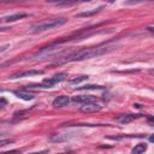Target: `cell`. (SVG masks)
I'll list each match as a JSON object with an SVG mask.
<instances>
[{"label":"cell","instance_id":"cell-18","mask_svg":"<svg viewBox=\"0 0 154 154\" xmlns=\"http://www.w3.org/2000/svg\"><path fill=\"white\" fill-rule=\"evenodd\" d=\"M13 141L12 140H1L0 141V147H4V146H6L7 143H12Z\"/></svg>","mask_w":154,"mask_h":154},{"label":"cell","instance_id":"cell-9","mask_svg":"<svg viewBox=\"0 0 154 154\" xmlns=\"http://www.w3.org/2000/svg\"><path fill=\"white\" fill-rule=\"evenodd\" d=\"M25 17H28V13L19 12V13H14V14H10V16H6V17H2V22L4 23H11V22L19 20L22 18H25Z\"/></svg>","mask_w":154,"mask_h":154},{"label":"cell","instance_id":"cell-17","mask_svg":"<svg viewBox=\"0 0 154 154\" xmlns=\"http://www.w3.org/2000/svg\"><path fill=\"white\" fill-rule=\"evenodd\" d=\"M148 1H152V0H132V1H128L126 4L128 5H136V4H142V2H148Z\"/></svg>","mask_w":154,"mask_h":154},{"label":"cell","instance_id":"cell-11","mask_svg":"<svg viewBox=\"0 0 154 154\" xmlns=\"http://www.w3.org/2000/svg\"><path fill=\"white\" fill-rule=\"evenodd\" d=\"M137 117H140V114H120L119 117L116 118V120L122 124H128V123L132 122L134 119H136Z\"/></svg>","mask_w":154,"mask_h":154},{"label":"cell","instance_id":"cell-21","mask_svg":"<svg viewBox=\"0 0 154 154\" xmlns=\"http://www.w3.org/2000/svg\"><path fill=\"white\" fill-rule=\"evenodd\" d=\"M148 140H149V142H152V143H154V134H153V135H150Z\"/></svg>","mask_w":154,"mask_h":154},{"label":"cell","instance_id":"cell-23","mask_svg":"<svg viewBox=\"0 0 154 154\" xmlns=\"http://www.w3.org/2000/svg\"><path fill=\"white\" fill-rule=\"evenodd\" d=\"M149 73L150 75H154V70H149Z\"/></svg>","mask_w":154,"mask_h":154},{"label":"cell","instance_id":"cell-1","mask_svg":"<svg viewBox=\"0 0 154 154\" xmlns=\"http://www.w3.org/2000/svg\"><path fill=\"white\" fill-rule=\"evenodd\" d=\"M116 48V46L113 45H108V43H102V45H97L95 47H89V48H83L79 49L77 52L70 53L66 57H61L59 59H57L52 65H60L64 63H69V61H81V60H85V59H90L101 54H105L107 52H111Z\"/></svg>","mask_w":154,"mask_h":154},{"label":"cell","instance_id":"cell-19","mask_svg":"<svg viewBox=\"0 0 154 154\" xmlns=\"http://www.w3.org/2000/svg\"><path fill=\"white\" fill-rule=\"evenodd\" d=\"M147 122H148V124L154 126V116H148L147 117Z\"/></svg>","mask_w":154,"mask_h":154},{"label":"cell","instance_id":"cell-20","mask_svg":"<svg viewBox=\"0 0 154 154\" xmlns=\"http://www.w3.org/2000/svg\"><path fill=\"white\" fill-rule=\"evenodd\" d=\"M5 105H6V100H5L4 97H1V101H0V106H1V107H4Z\"/></svg>","mask_w":154,"mask_h":154},{"label":"cell","instance_id":"cell-3","mask_svg":"<svg viewBox=\"0 0 154 154\" xmlns=\"http://www.w3.org/2000/svg\"><path fill=\"white\" fill-rule=\"evenodd\" d=\"M65 78H66V75H65V73H57V75H54V76H52V77H49V78H45V79H43L40 84H37L35 88H52V87H54L57 83L64 81Z\"/></svg>","mask_w":154,"mask_h":154},{"label":"cell","instance_id":"cell-2","mask_svg":"<svg viewBox=\"0 0 154 154\" xmlns=\"http://www.w3.org/2000/svg\"><path fill=\"white\" fill-rule=\"evenodd\" d=\"M66 22H67V19H66V18H63V17L43 19V20H40V22L32 24V25L30 26V32H31V34H40V32L51 30V29H53V28L60 26V25L65 24Z\"/></svg>","mask_w":154,"mask_h":154},{"label":"cell","instance_id":"cell-5","mask_svg":"<svg viewBox=\"0 0 154 154\" xmlns=\"http://www.w3.org/2000/svg\"><path fill=\"white\" fill-rule=\"evenodd\" d=\"M102 108L101 105L96 103V101H91V102H87V103H83L81 107H79V111L82 112H85V113H89V112H97Z\"/></svg>","mask_w":154,"mask_h":154},{"label":"cell","instance_id":"cell-15","mask_svg":"<svg viewBox=\"0 0 154 154\" xmlns=\"http://www.w3.org/2000/svg\"><path fill=\"white\" fill-rule=\"evenodd\" d=\"M147 150V144L146 143H138L132 148V153L134 154H140V153H144Z\"/></svg>","mask_w":154,"mask_h":154},{"label":"cell","instance_id":"cell-6","mask_svg":"<svg viewBox=\"0 0 154 154\" xmlns=\"http://www.w3.org/2000/svg\"><path fill=\"white\" fill-rule=\"evenodd\" d=\"M70 103V99L66 95H59L53 100V107L54 108H61Z\"/></svg>","mask_w":154,"mask_h":154},{"label":"cell","instance_id":"cell-14","mask_svg":"<svg viewBox=\"0 0 154 154\" xmlns=\"http://www.w3.org/2000/svg\"><path fill=\"white\" fill-rule=\"evenodd\" d=\"M78 90H103L105 87L102 85H96V84H88V85H83L77 88Z\"/></svg>","mask_w":154,"mask_h":154},{"label":"cell","instance_id":"cell-12","mask_svg":"<svg viewBox=\"0 0 154 154\" xmlns=\"http://www.w3.org/2000/svg\"><path fill=\"white\" fill-rule=\"evenodd\" d=\"M70 135L69 134H57V135H52L49 137V141L51 142H64V141H67L70 140Z\"/></svg>","mask_w":154,"mask_h":154},{"label":"cell","instance_id":"cell-22","mask_svg":"<svg viewBox=\"0 0 154 154\" xmlns=\"http://www.w3.org/2000/svg\"><path fill=\"white\" fill-rule=\"evenodd\" d=\"M134 106H135V107H137V108H140V107H142V106H141V105H140V103H135V105H134Z\"/></svg>","mask_w":154,"mask_h":154},{"label":"cell","instance_id":"cell-24","mask_svg":"<svg viewBox=\"0 0 154 154\" xmlns=\"http://www.w3.org/2000/svg\"><path fill=\"white\" fill-rule=\"evenodd\" d=\"M113 1H116V0H108V2H113Z\"/></svg>","mask_w":154,"mask_h":154},{"label":"cell","instance_id":"cell-16","mask_svg":"<svg viewBox=\"0 0 154 154\" xmlns=\"http://www.w3.org/2000/svg\"><path fill=\"white\" fill-rule=\"evenodd\" d=\"M85 79H88V76H87V75H83V76H79V77H76V78L71 79L70 82H71V83H79V82L85 81Z\"/></svg>","mask_w":154,"mask_h":154},{"label":"cell","instance_id":"cell-4","mask_svg":"<svg viewBox=\"0 0 154 154\" xmlns=\"http://www.w3.org/2000/svg\"><path fill=\"white\" fill-rule=\"evenodd\" d=\"M36 75H43L42 70H28V71H20L12 73L8 76L10 79H17V78H24V77H30V76H36Z\"/></svg>","mask_w":154,"mask_h":154},{"label":"cell","instance_id":"cell-7","mask_svg":"<svg viewBox=\"0 0 154 154\" xmlns=\"http://www.w3.org/2000/svg\"><path fill=\"white\" fill-rule=\"evenodd\" d=\"M72 101L76 103H87V102H91V101H96V96L93 95H77L72 97Z\"/></svg>","mask_w":154,"mask_h":154},{"label":"cell","instance_id":"cell-8","mask_svg":"<svg viewBox=\"0 0 154 154\" xmlns=\"http://www.w3.org/2000/svg\"><path fill=\"white\" fill-rule=\"evenodd\" d=\"M84 1H90V0H47V4H53V5H59V6H69V5H73L77 2H84Z\"/></svg>","mask_w":154,"mask_h":154},{"label":"cell","instance_id":"cell-13","mask_svg":"<svg viewBox=\"0 0 154 154\" xmlns=\"http://www.w3.org/2000/svg\"><path fill=\"white\" fill-rule=\"evenodd\" d=\"M102 8V6L101 7H99V8H95V10H93V11H87V12H81V13H77V14H75V17L76 18H81V17H89V16H94V14H96L97 12H100V10Z\"/></svg>","mask_w":154,"mask_h":154},{"label":"cell","instance_id":"cell-10","mask_svg":"<svg viewBox=\"0 0 154 154\" xmlns=\"http://www.w3.org/2000/svg\"><path fill=\"white\" fill-rule=\"evenodd\" d=\"M14 95H17V97L22 99V100H25V101H29V100H32L35 97L34 94L29 93L26 89H22V90H14L13 91Z\"/></svg>","mask_w":154,"mask_h":154}]
</instances>
